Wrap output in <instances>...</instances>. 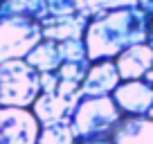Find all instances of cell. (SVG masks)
Wrapping results in <instances>:
<instances>
[{"label": "cell", "instance_id": "6da1fadb", "mask_svg": "<svg viewBox=\"0 0 153 144\" xmlns=\"http://www.w3.org/2000/svg\"><path fill=\"white\" fill-rule=\"evenodd\" d=\"M151 16L142 7H124L95 16L86 29V48L90 61L117 59L124 50L146 43Z\"/></svg>", "mask_w": 153, "mask_h": 144}, {"label": "cell", "instance_id": "7a4b0ae2", "mask_svg": "<svg viewBox=\"0 0 153 144\" xmlns=\"http://www.w3.org/2000/svg\"><path fill=\"white\" fill-rule=\"evenodd\" d=\"M113 95L104 97H83L70 117V126L79 142L88 140H113L117 126L124 120Z\"/></svg>", "mask_w": 153, "mask_h": 144}, {"label": "cell", "instance_id": "3957f363", "mask_svg": "<svg viewBox=\"0 0 153 144\" xmlns=\"http://www.w3.org/2000/svg\"><path fill=\"white\" fill-rule=\"evenodd\" d=\"M41 72L27 59H11L0 63V106L29 108L41 97Z\"/></svg>", "mask_w": 153, "mask_h": 144}, {"label": "cell", "instance_id": "277c9868", "mask_svg": "<svg viewBox=\"0 0 153 144\" xmlns=\"http://www.w3.org/2000/svg\"><path fill=\"white\" fill-rule=\"evenodd\" d=\"M43 41L41 20L29 16H9L0 20V63L11 59H27V54Z\"/></svg>", "mask_w": 153, "mask_h": 144}, {"label": "cell", "instance_id": "5b68a950", "mask_svg": "<svg viewBox=\"0 0 153 144\" xmlns=\"http://www.w3.org/2000/svg\"><path fill=\"white\" fill-rule=\"evenodd\" d=\"M83 97L86 95L81 90V83H72V81H63L61 79L56 90L41 92V97L34 101L32 111L38 117L41 126L52 124V122H70L74 108L79 106V101Z\"/></svg>", "mask_w": 153, "mask_h": 144}, {"label": "cell", "instance_id": "8992f818", "mask_svg": "<svg viewBox=\"0 0 153 144\" xmlns=\"http://www.w3.org/2000/svg\"><path fill=\"white\" fill-rule=\"evenodd\" d=\"M41 122L29 108L0 106V144H36Z\"/></svg>", "mask_w": 153, "mask_h": 144}, {"label": "cell", "instance_id": "52a82bcc", "mask_svg": "<svg viewBox=\"0 0 153 144\" xmlns=\"http://www.w3.org/2000/svg\"><path fill=\"white\" fill-rule=\"evenodd\" d=\"M113 99L117 101L120 111L128 115H146L153 108V86L144 79L135 81H122L117 90L113 92Z\"/></svg>", "mask_w": 153, "mask_h": 144}, {"label": "cell", "instance_id": "ba28073f", "mask_svg": "<svg viewBox=\"0 0 153 144\" xmlns=\"http://www.w3.org/2000/svg\"><path fill=\"white\" fill-rule=\"evenodd\" d=\"M120 83H122V74L117 70L115 59H104V61H92L90 70L81 83V90L86 97H104V95H113Z\"/></svg>", "mask_w": 153, "mask_h": 144}, {"label": "cell", "instance_id": "9c48e42d", "mask_svg": "<svg viewBox=\"0 0 153 144\" xmlns=\"http://www.w3.org/2000/svg\"><path fill=\"white\" fill-rule=\"evenodd\" d=\"M90 20L92 18H88V16H48L41 20L43 39L56 41V43L70 39H83Z\"/></svg>", "mask_w": 153, "mask_h": 144}, {"label": "cell", "instance_id": "30bf717a", "mask_svg": "<svg viewBox=\"0 0 153 144\" xmlns=\"http://www.w3.org/2000/svg\"><path fill=\"white\" fill-rule=\"evenodd\" d=\"M115 63H117V70L122 74V81L144 79V74L153 68V48L149 43L133 45L115 59Z\"/></svg>", "mask_w": 153, "mask_h": 144}, {"label": "cell", "instance_id": "8fae6325", "mask_svg": "<svg viewBox=\"0 0 153 144\" xmlns=\"http://www.w3.org/2000/svg\"><path fill=\"white\" fill-rule=\"evenodd\" d=\"M115 144H153V120L146 115H128L113 135Z\"/></svg>", "mask_w": 153, "mask_h": 144}, {"label": "cell", "instance_id": "7c38bea8", "mask_svg": "<svg viewBox=\"0 0 153 144\" xmlns=\"http://www.w3.org/2000/svg\"><path fill=\"white\" fill-rule=\"evenodd\" d=\"M27 63L34 65L38 72H59V68L63 65L61 45H59L56 41L43 39L32 52L27 54Z\"/></svg>", "mask_w": 153, "mask_h": 144}, {"label": "cell", "instance_id": "4fadbf2b", "mask_svg": "<svg viewBox=\"0 0 153 144\" xmlns=\"http://www.w3.org/2000/svg\"><path fill=\"white\" fill-rule=\"evenodd\" d=\"M5 18L9 16H29L43 20L48 16V0H0Z\"/></svg>", "mask_w": 153, "mask_h": 144}, {"label": "cell", "instance_id": "5bb4252c", "mask_svg": "<svg viewBox=\"0 0 153 144\" xmlns=\"http://www.w3.org/2000/svg\"><path fill=\"white\" fill-rule=\"evenodd\" d=\"M36 144H79V137L74 135L70 122H52L41 126Z\"/></svg>", "mask_w": 153, "mask_h": 144}, {"label": "cell", "instance_id": "9a60e30c", "mask_svg": "<svg viewBox=\"0 0 153 144\" xmlns=\"http://www.w3.org/2000/svg\"><path fill=\"white\" fill-rule=\"evenodd\" d=\"M48 16H88V18H95L86 0H48Z\"/></svg>", "mask_w": 153, "mask_h": 144}, {"label": "cell", "instance_id": "2e32d148", "mask_svg": "<svg viewBox=\"0 0 153 144\" xmlns=\"http://www.w3.org/2000/svg\"><path fill=\"white\" fill-rule=\"evenodd\" d=\"M92 61L86 59V61H63V65L59 68V77L63 81H72V83H83L88 70H90Z\"/></svg>", "mask_w": 153, "mask_h": 144}, {"label": "cell", "instance_id": "e0dca14e", "mask_svg": "<svg viewBox=\"0 0 153 144\" xmlns=\"http://www.w3.org/2000/svg\"><path fill=\"white\" fill-rule=\"evenodd\" d=\"M59 45H61L63 61H86V59H90L83 39H70V41H63Z\"/></svg>", "mask_w": 153, "mask_h": 144}, {"label": "cell", "instance_id": "ac0fdd59", "mask_svg": "<svg viewBox=\"0 0 153 144\" xmlns=\"http://www.w3.org/2000/svg\"><path fill=\"white\" fill-rule=\"evenodd\" d=\"M86 2L95 16L113 9H124V7H140V0H86Z\"/></svg>", "mask_w": 153, "mask_h": 144}, {"label": "cell", "instance_id": "d6986e66", "mask_svg": "<svg viewBox=\"0 0 153 144\" xmlns=\"http://www.w3.org/2000/svg\"><path fill=\"white\" fill-rule=\"evenodd\" d=\"M59 83H61V77H59V72H41V86H43V92L56 90Z\"/></svg>", "mask_w": 153, "mask_h": 144}, {"label": "cell", "instance_id": "ffe728a7", "mask_svg": "<svg viewBox=\"0 0 153 144\" xmlns=\"http://www.w3.org/2000/svg\"><path fill=\"white\" fill-rule=\"evenodd\" d=\"M140 7H142V9L153 18V0H140Z\"/></svg>", "mask_w": 153, "mask_h": 144}, {"label": "cell", "instance_id": "44dd1931", "mask_svg": "<svg viewBox=\"0 0 153 144\" xmlns=\"http://www.w3.org/2000/svg\"><path fill=\"white\" fill-rule=\"evenodd\" d=\"M79 144H115V140H88V142H79Z\"/></svg>", "mask_w": 153, "mask_h": 144}, {"label": "cell", "instance_id": "7402d4cb", "mask_svg": "<svg viewBox=\"0 0 153 144\" xmlns=\"http://www.w3.org/2000/svg\"><path fill=\"white\" fill-rule=\"evenodd\" d=\"M146 43L153 48V18H151V25H149V39H146Z\"/></svg>", "mask_w": 153, "mask_h": 144}, {"label": "cell", "instance_id": "603a6c76", "mask_svg": "<svg viewBox=\"0 0 153 144\" xmlns=\"http://www.w3.org/2000/svg\"><path fill=\"white\" fill-rule=\"evenodd\" d=\"M144 81H146V83H151V86H153V68L146 72V74H144Z\"/></svg>", "mask_w": 153, "mask_h": 144}, {"label": "cell", "instance_id": "cb8c5ba5", "mask_svg": "<svg viewBox=\"0 0 153 144\" xmlns=\"http://www.w3.org/2000/svg\"><path fill=\"white\" fill-rule=\"evenodd\" d=\"M0 20H5V14H2V5H0Z\"/></svg>", "mask_w": 153, "mask_h": 144}, {"label": "cell", "instance_id": "d4e9b609", "mask_svg": "<svg viewBox=\"0 0 153 144\" xmlns=\"http://www.w3.org/2000/svg\"><path fill=\"white\" fill-rule=\"evenodd\" d=\"M146 117H151V120H153V108H151V111L146 113Z\"/></svg>", "mask_w": 153, "mask_h": 144}]
</instances>
